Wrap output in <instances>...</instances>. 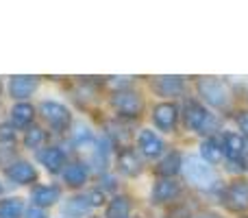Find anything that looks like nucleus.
I'll return each instance as SVG.
<instances>
[{
	"mask_svg": "<svg viewBox=\"0 0 248 218\" xmlns=\"http://www.w3.org/2000/svg\"><path fill=\"white\" fill-rule=\"evenodd\" d=\"M183 172H185V179L189 181L192 185L196 188H214L216 184V172L211 170V166H207L201 157H185L183 162Z\"/></svg>",
	"mask_w": 248,
	"mask_h": 218,
	"instance_id": "f257e3e1",
	"label": "nucleus"
},
{
	"mask_svg": "<svg viewBox=\"0 0 248 218\" xmlns=\"http://www.w3.org/2000/svg\"><path fill=\"white\" fill-rule=\"evenodd\" d=\"M201 94L202 99L207 101L209 105H214V107H227L229 105V99H231V94H229V87L224 85L220 79H214V77H207L201 81Z\"/></svg>",
	"mask_w": 248,
	"mask_h": 218,
	"instance_id": "f03ea898",
	"label": "nucleus"
},
{
	"mask_svg": "<svg viewBox=\"0 0 248 218\" xmlns=\"http://www.w3.org/2000/svg\"><path fill=\"white\" fill-rule=\"evenodd\" d=\"M185 122H187L192 129H196V131L202 133L209 129V124L214 122V120H211V114L202 107L201 103L187 101V103H185Z\"/></svg>",
	"mask_w": 248,
	"mask_h": 218,
	"instance_id": "7ed1b4c3",
	"label": "nucleus"
},
{
	"mask_svg": "<svg viewBox=\"0 0 248 218\" xmlns=\"http://www.w3.org/2000/svg\"><path fill=\"white\" fill-rule=\"evenodd\" d=\"M42 116L57 129H63V127L70 124L68 107H63L61 103H55V101H46V103H42Z\"/></svg>",
	"mask_w": 248,
	"mask_h": 218,
	"instance_id": "20e7f679",
	"label": "nucleus"
},
{
	"mask_svg": "<svg viewBox=\"0 0 248 218\" xmlns=\"http://www.w3.org/2000/svg\"><path fill=\"white\" fill-rule=\"evenodd\" d=\"M113 107L124 116H140L141 114V99L135 92H118L113 96Z\"/></svg>",
	"mask_w": 248,
	"mask_h": 218,
	"instance_id": "39448f33",
	"label": "nucleus"
},
{
	"mask_svg": "<svg viewBox=\"0 0 248 218\" xmlns=\"http://www.w3.org/2000/svg\"><path fill=\"white\" fill-rule=\"evenodd\" d=\"M37 90V79L35 77H11L9 81V94L11 99H26Z\"/></svg>",
	"mask_w": 248,
	"mask_h": 218,
	"instance_id": "423d86ee",
	"label": "nucleus"
},
{
	"mask_svg": "<svg viewBox=\"0 0 248 218\" xmlns=\"http://www.w3.org/2000/svg\"><path fill=\"white\" fill-rule=\"evenodd\" d=\"M227 201L233 210H248V184L246 181H233L227 192Z\"/></svg>",
	"mask_w": 248,
	"mask_h": 218,
	"instance_id": "0eeeda50",
	"label": "nucleus"
},
{
	"mask_svg": "<svg viewBox=\"0 0 248 218\" xmlns=\"http://www.w3.org/2000/svg\"><path fill=\"white\" fill-rule=\"evenodd\" d=\"M140 149H141V153L148 155V157H157V155L163 153V142L155 131L144 129V131L140 133Z\"/></svg>",
	"mask_w": 248,
	"mask_h": 218,
	"instance_id": "6e6552de",
	"label": "nucleus"
},
{
	"mask_svg": "<svg viewBox=\"0 0 248 218\" xmlns=\"http://www.w3.org/2000/svg\"><path fill=\"white\" fill-rule=\"evenodd\" d=\"M7 177L16 184H31L37 179V172L29 162H16L7 168Z\"/></svg>",
	"mask_w": 248,
	"mask_h": 218,
	"instance_id": "1a4fd4ad",
	"label": "nucleus"
},
{
	"mask_svg": "<svg viewBox=\"0 0 248 218\" xmlns=\"http://www.w3.org/2000/svg\"><path fill=\"white\" fill-rule=\"evenodd\" d=\"M155 122L159 129L163 131H170L176 122V107L172 103H161L155 107Z\"/></svg>",
	"mask_w": 248,
	"mask_h": 218,
	"instance_id": "9d476101",
	"label": "nucleus"
},
{
	"mask_svg": "<svg viewBox=\"0 0 248 218\" xmlns=\"http://www.w3.org/2000/svg\"><path fill=\"white\" fill-rule=\"evenodd\" d=\"M61 197V190L57 185H39L33 190V201L35 207H44V205H52L57 203Z\"/></svg>",
	"mask_w": 248,
	"mask_h": 218,
	"instance_id": "9b49d317",
	"label": "nucleus"
},
{
	"mask_svg": "<svg viewBox=\"0 0 248 218\" xmlns=\"http://www.w3.org/2000/svg\"><path fill=\"white\" fill-rule=\"evenodd\" d=\"M244 149H246V142L242 140L237 133H224V137H222V153H227L231 159H235V157H240V155L244 153Z\"/></svg>",
	"mask_w": 248,
	"mask_h": 218,
	"instance_id": "f8f14e48",
	"label": "nucleus"
},
{
	"mask_svg": "<svg viewBox=\"0 0 248 218\" xmlns=\"http://www.w3.org/2000/svg\"><path fill=\"white\" fill-rule=\"evenodd\" d=\"M39 162H42L48 170L57 172L61 166H63V153H61L59 149H55V146H50V149H46V151L39 153Z\"/></svg>",
	"mask_w": 248,
	"mask_h": 218,
	"instance_id": "ddd939ff",
	"label": "nucleus"
},
{
	"mask_svg": "<svg viewBox=\"0 0 248 218\" xmlns=\"http://www.w3.org/2000/svg\"><path fill=\"white\" fill-rule=\"evenodd\" d=\"M176 194H179V185L174 184L172 179H161L157 185H155V201H170V199H174Z\"/></svg>",
	"mask_w": 248,
	"mask_h": 218,
	"instance_id": "4468645a",
	"label": "nucleus"
},
{
	"mask_svg": "<svg viewBox=\"0 0 248 218\" xmlns=\"http://www.w3.org/2000/svg\"><path fill=\"white\" fill-rule=\"evenodd\" d=\"M63 179H65V184H70V185H81V184H85V179H87V168L83 166V164H70L68 168L63 170Z\"/></svg>",
	"mask_w": 248,
	"mask_h": 218,
	"instance_id": "2eb2a0df",
	"label": "nucleus"
},
{
	"mask_svg": "<svg viewBox=\"0 0 248 218\" xmlns=\"http://www.w3.org/2000/svg\"><path fill=\"white\" fill-rule=\"evenodd\" d=\"M157 90L163 96H172V94H181L183 90V83L179 77H159L157 79Z\"/></svg>",
	"mask_w": 248,
	"mask_h": 218,
	"instance_id": "dca6fc26",
	"label": "nucleus"
},
{
	"mask_svg": "<svg viewBox=\"0 0 248 218\" xmlns=\"http://www.w3.org/2000/svg\"><path fill=\"white\" fill-rule=\"evenodd\" d=\"M11 118H13V124L17 127H26V124L33 120V107L26 103H17L16 107L11 109Z\"/></svg>",
	"mask_w": 248,
	"mask_h": 218,
	"instance_id": "f3484780",
	"label": "nucleus"
},
{
	"mask_svg": "<svg viewBox=\"0 0 248 218\" xmlns=\"http://www.w3.org/2000/svg\"><path fill=\"white\" fill-rule=\"evenodd\" d=\"M24 207H22L20 199H7L0 201V218H20Z\"/></svg>",
	"mask_w": 248,
	"mask_h": 218,
	"instance_id": "a211bd4d",
	"label": "nucleus"
},
{
	"mask_svg": "<svg viewBox=\"0 0 248 218\" xmlns=\"http://www.w3.org/2000/svg\"><path fill=\"white\" fill-rule=\"evenodd\" d=\"M118 164H120V168L124 172H128V175H137V172H140V159L135 157L133 151H122L120 157H118Z\"/></svg>",
	"mask_w": 248,
	"mask_h": 218,
	"instance_id": "6ab92c4d",
	"label": "nucleus"
},
{
	"mask_svg": "<svg viewBox=\"0 0 248 218\" xmlns=\"http://www.w3.org/2000/svg\"><path fill=\"white\" fill-rule=\"evenodd\" d=\"M128 212H131L128 201L122 197H118V199H113L111 205L107 207V218H128Z\"/></svg>",
	"mask_w": 248,
	"mask_h": 218,
	"instance_id": "aec40b11",
	"label": "nucleus"
},
{
	"mask_svg": "<svg viewBox=\"0 0 248 218\" xmlns=\"http://www.w3.org/2000/svg\"><path fill=\"white\" fill-rule=\"evenodd\" d=\"M201 155H202V159H207V162L218 164L220 159H222V149H220L216 142L207 140V142H202V146H201Z\"/></svg>",
	"mask_w": 248,
	"mask_h": 218,
	"instance_id": "412c9836",
	"label": "nucleus"
},
{
	"mask_svg": "<svg viewBox=\"0 0 248 218\" xmlns=\"http://www.w3.org/2000/svg\"><path fill=\"white\" fill-rule=\"evenodd\" d=\"M183 166V159H181L179 153H170L161 164H159V172L161 175H174L179 168Z\"/></svg>",
	"mask_w": 248,
	"mask_h": 218,
	"instance_id": "4be33fe9",
	"label": "nucleus"
},
{
	"mask_svg": "<svg viewBox=\"0 0 248 218\" xmlns=\"http://www.w3.org/2000/svg\"><path fill=\"white\" fill-rule=\"evenodd\" d=\"M42 142H44V131L39 127H33V129H29V131H26V146L37 149Z\"/></svg>",
	"mask_w": 248,
	"mask_h": 218,
	"instance_id": "5701e85b",
	"label": "nucleus"
},
{
	"mask_svg": "<svg viewBox=\"0 0 248 218\" xmlns=\"http://www.w3.org/2000/svg\"><path fill=\"white\" fill-rule=\"evenodd\" d=\"M11 140H13L11 124H0V142H11Z\"/></svg>",
	"mask_w": 248,
	"mask_h": 218,
	"instance_id": "b1692460",
	"label": "nucleus"
},
{
	"mask_svg": "<svg viewBox=\"0 0 248 218\" xmlns=\"http://www.w3.org/2000/svg\"><path fill=\"white\" fill-rule=\"evenodd\" d=\"M26 218H48L42 207H29L26 210Z\"/></svg>",
	"mask_w": 248,
	"mask_h": 218,
	"instance_id": "393cba45",
	"label": "nucleus"
},
{
	"mask_svg": "<svg viewBox=\"0 0 248 218\" xmlns=\"http://www.w3.org/2000/svg\"><path fill=\"white\" fill-rule=\"evenodd\" d=\"M237 124H240V129L248 135V111H242L240 118H237Z\"/></svg>",
	"mask_w": 248,
	"mask_h": 218,
	"instance_id": "a878e982",
	"label": "nucleus"
},
{
	"mask_svg": "<svg viewBox=\"0 0 248 218\" xmlns=\"http://www.w3.org/2000/svg\"><path fill=\"white\" fill-rule=\"evenodd\" d=\"M90 205H100V203H103V192H92L90 194Z\"/></svg>",
	"mask_w": 248,
	"mask_h": 218,
	"instance_id": "bb28decb",
	"label": "nucleus"
},
{
	"mask_svg": "<svg viewBox=\"0 0 248 218\" xmlns=\"http://www.w3.org/2000/svg\"><path fill=\"white\" fill-rule=\"evenodd\" d=\"M198 218H218V216H216V214H201Z\"/></svg>",
	"mask_w": 248,
	"mask_h": 218,
	"instance_id": "cd10ccee",
	"label": "nucleus"
},
{
	"mask_svg": "<svg viewBox=\"0 0 248 218\" xmlns=\"http://www.w3.org/2000/svg\"><path fill=\"white\" fill-rule=\"evenodd\" d=\"M0 192H2V185H0Z\"/></svg>",
	"mask_w": 248,
	"mask_h": 218,
	"instance_id": "c85d7f7f",
	"label": "nucleus"
}]
</instances>
